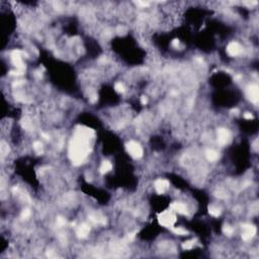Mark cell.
Here are the masks:
<instances>
[{"mask_svg":"<svg viewBox=\"0 0 259 259\" xmlns=\"http://www.w3.org/2000/svg\"><path fill=\"white\" fill-rule=\"evenodd\" d=\"M141 101H142L143 104H146V103L148 102V100H147V98H146L145 96H143V97H142V99H141Z\"/></svg>","mask_w":259,"mask_h":259,"instance_id":"d4e9b609","label":"cell"},{"mask_svg":"<svg viewBox=\"0 0 259 259\" xmlns=\"http://www.w3.org/2000/svg\"><path fill=\"white\" fill-rule=\"evenodd\" d=\"M93 132L90 129L81 128L77 130L74 139L72 140L70 146V157L75 165H79L83 162L85 157L87 156L89 151L88 141L90 134Z\"/></svg>","mask_w":259,"mask_h":259,"instance_id":"6da1fadb","label":"cell"},{"mask_svg":"<svg viewBox=\"0 0 259 259\" xmlns=\"http://www.w3.org/2000/svg\"><path fill=\"white\" fill-rule=\"evenodd\" d=\"M11 61H12V64L15 66L18 70H21V71L24 70L21 53L19 51H13L12 52V54H11Z\"/></svg>","mask_w":259,"mask_h":259,"instance_id":"277c9868","label":"cell"},{"mask_svg":"<svg viewBox=\"0 0 259 259\" xmlns=\"http://www.w3.org/2000/svg\"><path fill=\"white\" fill-rule=\"evenodd\" d=\"M232 113H235V114H238V113H239V110L237 108H235V109H233L232 110Z\"/></svg>","mask_w":259,"mask_h":259,"instance_id":"484cf974","label":"cell"},{"mask_svg":"<svg viewBox=\"0 0 259 259\" xmlns=\"http://www.w3.org/2000/svg\"><path fill=\"white\" fill-rule=\"evenodd\" d=\"M230 138H231V135H230V132L228 130L220 129L218 131V142L220 145L222 146L226 145V144L229 142Z\"/></svg>","mask_w":259,"mask_h":259,"instance_id":"8992f818","label":"cell"},{"mask_svg":"<svg viewBox=\"0 0 259 259\" xmlns=\"http://www.w3.org/2000/svg\"><path fill=\"white\" fill-rule=\"evenodd\" d=\"M223 232L225 233L226 235L231 236V235L233 234V232H234V230H233L232 227H230V226H225V227H224V228H223Z\"/></svg>","mask_w":259,"mask_h":259,"instance_id":"d6986e66","label":"cell"},{"mask_svg":"<svg viewBox=\"0 0 259 259\" xmlns=\"http://www.w3.org/2000/svg\"><path fill=\"white\" fill-rule=\"evenodd\" d=\"M247 96L248 98L251 100L252 102H257L258 101V98H259V91H258V86L253 84V85H250L248 88H247Z\"/></svg>","mask_w":259,"mask_h":259,"instance_id":"5b68a950","label":"cell"},{"mask_svg":"<svg viewBox=\"0 0 259 259\" xmlns=\"http://www.w3.org/2000/svg\"><path fill=\"white\" fill-rule=\"evenodd\" d=\"M194 246V240H189V241H186L182 244V248L184 250H189V249H192Z\"/></svg>","mask_w":259,"mask_h":259,"instance_id":"2e32d148","label":"cell"},{"mask_svg":"<svg viewBox=\"0 0 259 259\" xmlns=\"http://www.w3.org/2000/svg\"><path fill=\"white\" fill-rule=\"evenodd\" d=\"M170 208H171L172 211L176 212V213H178V214H180V215L187 214V208H186V206L184 205V203H182L175 201V203H173L170 206Z\"/></svg>","mask_w":259,"mask_h":259,"instance_id":"30bf717a","label":"cell"},{"mask_svg":"<svg viewBox=\"0 0 259 259\" xmlns=\"http://www.w3.org/2000/svg\"><path fill=\"white\" fill-rule=\"evenodd\" d=\"M89 232H90V228H89V226L86 225V224H82V225L79 226V228L77 229V235H78L80 238L87 237Z\"/></svg>","mask_w":259,"mask_h":259,"instance_id":"8fae6325","label":"cell"},{"mask_svg":"<svg viewBox=\"0 0 259 259\" xmlns=\"http://www.w3.org/2000/svg\"><path fill=\"white\" fill-rule=\"evenodd\" d=\"M172 231H173L176 235H180V236H184V235L187 234V231H186V230L184 229V228H182V227H177V228H173V229H172Z\"/></svg>","mask_w":259,"mask_h":259,"instance_id":"9a60e30c","label":"cell"},{"mask_svg":"<svg viewBox=\"0 0 259 259\" xmlns=\"http://www.w3.org/2000/svg\"><path fill=\"white\" fill-rule=\"evenodd\" d=\"M244 117H245L246 120H252L253 119V116L250 113H246L245 114H244Z\"/></svg>","mask_w":259,"mask_h":259,"instance_id":"7402d4cb","label":"cell"},{"mask_svg":"<svg viewBox=\"0 0 259 259\" xmlns=\"http://www.w3.org/2000/svg\"><path fill=\"white\" fill-rule=\"evenodd\" d=\"M209 213L211 216H214V217H219L221 215V209L217 208L215 206H209Z\"/></svg>","mask_w":259,"mask_h":259,"instance_id":"5bb4252c","label":"cell"},{"mask_svg":"<svg viewBox=\"0 0 259 259\" xmlns=\"http://www.w3.org/2000/svg\"><path fill=\"white\" fill-rule=\"evenodd\" d=\"M158 222L160 225L166 228H172L176 222V217L172 213V211H164L158 217Z\"/></svg>","mask_w":259,"mask_h":259,"instance_id":"7a4b0ae2","label":"cell"},{"mask_svg":"<svg viewBox=\"0 0 259 259\" xmlns=\"http://www.w3.org/2000/svg\"><path fill=\"white\" fill-rule=\"evenodd\" d=\"M227 52H228V54L230 55V56L235 57V56H237V55L240 54L241 47L238 43L232 42V43H230V44L228 45V47H227Z\"/></svg>","mask_w":259,"mask_h":259,"instance_id":"9c48e42d","label":"cell"},{"mask_svg":"<svg viewBox=\"0 0 259 259\" xmlns=\"http://www.w3.org/2000/svg\"><path fill=\"white\" fill-rule=\"evenodd\" d=\"M114 89H116V91L117 92H120V93H123V92H125V86H123V83H117L116 85H114Z\"/></svg>","mask_w":259,"mask_h":259,"instance_id":"ac0fdd59","label":"cell"},{"mask_svg":"<svg viewBox=\"0 0 259 259\" xmlns=\"http://www.w3.org/2000/svg\"><path fill=\"white\" fill-rule=\"evenodd\" d=\"M126 150H128L129 154L135 159H138V158H141L143 156L142 147L137 142H134V141H131V142L126 144Z\"/></svg>","mask_w":259,"mask_h":259,"instance_id":"3957f363","label":"cell"},{"mask_svg":"<svg viewBox=\"0 0 259 259\" xmlns=\"http://www.w3.org/2000/svg\"><path fill=\"white\" fill-rule=\"evenodd\" d=\"M179 45H180L179 40H177V39L173 40V42H172V46H173L174 48H178V47H179Z\"/></svg>","mask_w":259,"mask_h":259,"instance_id":"44dd1931","label":"cell"},{"mask_svg":"<svg viewBox=\"0 0 259 259\" xmlns=\"http://www.w3.org/2000/svg\"><path fill=\"white\" fill-rule=\"evenodd\" d=\"M206 159H208L209 161H216V160H218L219 154L216 151H214V150H206Z\"/></svg>","mask_w":259,"mask_h":259,"instance_id":"4fadbf2b","label":"cell"},{"mask_svg":"<svg viewBox=\"0 0 259 259\" xmlns=\"http://www.w3.org/2000/svg\"><path fill=\"white\" fill-rule=\"evenodd\" d=\"M111 168H113V165H111V163L109 162V161H103L99 167V170L102 174H104L110 171Z\"/></svg>","mask_w":259,"mask_h":259,"instance_id":"7c38bea8","label":"cell"},{"mask_svg":"<svg viewBox=\"0 0 259 259\" xmlns=\"http://www.w3.org/2000/svg\"><path fill=\"white\" fill-rule=\"evenodd\" d=\"M30 212L28 211V209H25V211L22 212V214H21L22 218H24V219H27V218L30 217Z\"/></svg>","mask_w":259,"mask_h":259,"instance_id":"ffe728a7","label":"cell"},{"mask_svg":"<svg viewBox=\"0 0 259 259\" xmlns=\"http://www.w3.org/2000/svg\"><path fill=\"white\" fill-rule=\"evenodd\" d=\"M137 3L139 5H142V6H148V5H149L148 2H142V1H138Z\"/></svg>","mask_w":259,"mask_h":259,"instance_id":"cb8c5ba5","label":"cell"},{"mask_svg":"<svg viewBox=\"0 0 259 259\" xmlns=\"http://www.w3.org/2000/svg\"><path fill=\"white\" fill-rule=\"evenodd\" d=\"M58 224L59 225H64L65 224V220L63 218H59L58 219Z\"/></svg>","mask_w":259,"mask_h":259,"instance_id":"603a6c76","label":"cell"},{"mask_svg":"<svg viewBox=\"0 0 259 259\" xmlns=\"http://www.w3.org/2000/svg\"><path fill=\"white\" fill-rule=\"evenodd\" d=\"M168 187H169V182L165 179H158L155 182V189L160 194L164 193L168 189Z\"/></svg>","mask_w":259,"mask_h":259,"instance_id":"ba28073f","label":"cell"},{"mask_svg":"<svg viewBox=\"0 0 259 259\" xmlns=\"http://www.w3.org/2000/svg\"><path fill=\"white\" fill-rule=\"evenodd\" d=\"M242 229H243L242 238H243V240H245V241L250 240V239L256 234V228L252 225H244L242 227Z\"/></svg>","mask_w":259,"mask_h":259,"instance_id":"52a82bcc","label":"cell"},{"mask_svg":"<svg viewBox=\"0 0 259 259\" xmlns=\"http://www.w3.org/2000/svg\"><path fill=\"white\" fill-rule=\"evenodd\" d=\"M34 149L38 154L43 153V145L41 142H34Z\"/></svg>","mask_w":259,"mask_h":259,"instance_id":"e0dca14e","label":"cell"}]
</instances>
